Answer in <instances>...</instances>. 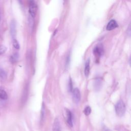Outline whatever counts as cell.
<instances>
[{
    "instance_id": "1",
    "label": "cell",
    "mask_w": 131,
    "mask_h": 131,
    "mask_svg": "<svg viewBox=\"0 0 131 131\" xmlns=\"http://www.w3.org/2000/svg\"><path fill=\"white\" fill-rule=\"evenodd\" d=\"M115 110L117 115L118 117L123 116L126 111V107L125 103L122 100H119L115 104Z\"/></svg>"
},
{
    "instance_id": "2",
    "label": "cell",
    "mask_w": 131,
    "mask_h": 131,
    "mask_svg": "<svg viewBox=\"0 0 131 131\" xmlns=\"http://www.w3.org/2000/svg\"><path fill=\"white\" fill-rule=\"evenodd\" d=\"M103 48L101 45H98L94 48L93 53L97 62L99 61L100 57L103 55Z\"/></svg>"
},
{
    "instance_id": "3",
    "label": "cell",
    "mask_w": 131,
    "mask_h": 131,
    "mask_svg": "<svg viewBox=\"0 0 131 131\" xmlns=\"http://www.w3.org/2000/svg\"><path fill=\"white\" fill-rule=\"evenodd\" d=\"M29 10L30 15L32 17H34L37 12V6L34 0H29Z\"/></svg>"
},
{
    "instance_id": "4",
    "label": "cell",
    "mask_w": 131,
    "mask_h": 131,
    "mask_svg": "<svg viewBox=\"0 0 131 131\" xmlns=\"http://www.w3.org/2000/svg\"><path fill=\"white\" fill-rule=\"evenodd\" d=\"M73 100L75 103H78L80 100L81 94L78 88H75L73 90Z\"/></svg>"
},
{
    "instance_id": "5",
    "label": "cell",
    "mask_w": 131,
    "mask_h": 131,
    "mask_svg": "<svg viewBox=\"0 0 131 131\" xmlns=\"http://www.w3.org/2000/svg\"><path fill=\"white\" fill-rule=\"evenodd\" d=\"M118 24L116 22V21L114 19H112L107 23L106 27V29L108 31H111L116 29L118 27Z\"/></svg>"
},
{
    "instance_id": "6",
    "label": "cell",
    "mask_w": 131,
    "mask_h": 131,
    "mask_svg": "<svg viewBox=\"0 0 131 131\" xmlns=\"http://www.w3.org/2000/svg\"><path fill=\"white\" fill-rule=\"evenodd\" d=\"M10 31L11 36L13 39H15L16 34V27L15 21L13 20L11 22L10 26Z\"/></svg>"
},
{
    "instance_id": "7",
    "label": "cell",
    "mask_w": 131,
    "mask_h": 131,
    "mask_svg": "<svg viewBox=\"0 0 131 131\" xmlns=\"http://www.w3.org/2000/svg\"><path fill=\"white\" fill-rule=\"evenodd\" d=\"M66 115H67V121L68 124L71 126H73V117H72V114L71 112L68 110L66 109Z\"/></svg>"
},
{
    "instance_id": "8",
    "label": "cell",
    "mask_w": 131,
    "mask_h": 131,
    "mask_svg": "<svg viewBox=\"0 0 131 131\" xmlns=\"http://www.w3.org/2000/svg\"><path fill=\"white\" fill-rule=\"evenodd\" d=\"M53 131H61L60 124L58 118H56L54 120L53 125Z\"/></svg>"
},
{
    "instance_id": "9",
    "label": "cell",
    "mask_w": 131,
    "mask_h": 131,
    "mask_svg": "<svg viewBox=\"0 0 131 131\" xmlns=\"http://www.w3.org/2000/svg\"><path fill=\"white\" fill-rule=\"evenodd\" d=\"M90 59H88L85 63V68H84V74L86 77H88L90 73Z\"/></svg>"
},
{
    "instance_id": "10",
    "label": "cell",
    "mask_w": 131,
    "mask_h": 131,
    "mask_svg": "<svg viewBox=\"0 0 131 131\" xmlns=\"http://www.w3.org/2000/svg\"><path fill=\"white\" fill-rule=\"evenodd\" d=\"M8 98V95L6 91L4 90L0 89V98L3 100H6Z\"/></svg>"
},
{
    "instance_id": "11",
    "label": "cell",
    "mask_w": 131,
    "mask_h": 131,
    "mask_svg": "<svg viewBox=\"0 0 131 131\" xmlns=\"http://www.w3.org/2000/svg\"><path fill=\"white\" fill-rule=\"evenodd\" d=\"M83 113L86 116H89L91 113V107L89 106H87L86 107H85L84 111H83Z\"/></svg>"
},
{
    "instance_id": "12",
    "label": "cell",
    "mask_w": 131,
    "mask_h": 131,
    "mask_svg": "<svg viewBox=\"0 0 131 131\" xmlns=\"http://www.w3.org/2000/svg\"><path fill=\"white\" fill-rule=\"evenodd\" d=\"M18 54L16 53H14L10 57V60L12 62H15L17 59H18Z\"/></svg>"
},
{
    "instance_id": "13",
    "label": "cell",
    "mask_w": 131,
    "mask_h": 131,
    "mask_svg": "<svg viewBox=\"0 0 131 131\" xmlns=\"http://www.w3.org/2000/svg\"><path fill=\"white\" fill-rule=\"evenodd\" d=\"M68 89H69V91L70 92H71L73 91V82H72V79L71 77H70L69 80Z\"/></svg>"
},
{
    "instance_id": "14",
    "label": "cell",
    "mask_w": 131,
    "mask_h": 131,
    "mask_svg": "<svg viewBox=\"0 0 131 131\" xmlns=\"http://www.w3.org/2000/svg\"><path fill=\"white\" fill-rule=\"evenodd\" d=\"M6 76L7 75L5 71L3 69L0 68V78L4 79L6 77Z\"/></svg>"
},
{
    "instance_id": "15",
    "label": "cell",
    "mask_w": 131,
    "mask_h": 131,
    "mask_svg": "<svg viewBox=\"0 0 131 131\" xmlns=\"http://www.w3.org/2000/svg\"><path fill=\"white\" fill-rule=\"evenodd\" d=\"M101 84H102V82H101V81L100 79H96V82H95L96 88L98 89L100 88L101 86Z\"/></svg>"
},
{
    "instance_id": "16",
    "label": "cell",
    "mask_w": 131,
    "mask_h": 131,
    "mask_svg": "<svg viewBox=\"0 0 131 131\" xmlns=\"http://www.w3.org/2000/svg\"><path fill=\"white\" fill-rule=\"evenodd\" d=\"M13 47L16 49H19V43L18 42V41H17L16 39H13Z\"/></svg>"
},
{
    "instance_id": "17",
    "label": "cell",
    "mask_w": 131,
    "mask_h": 131,
    "mask_svg": "<svg viewBox=\"0 0 131 131\" xmlns=\"http://www.w3.org/2000/svg\"><path fill=\"white\" fill-rule=\"evenodd\" d=\"M7 50V48L4 46H0V55L4 53Z\"/></svg>"
},
{
    "instance_id": "18",
    "label": "cell",
    "mask_w": 131,
    "mask_h": 131,
    "mask_svg": "<svg viewBox=\"0 0 131 131\" xmlns=\"http://www.w3.org/2000/svg\"><path fill=\"white\" fill-rule=\"evenodd\" d=\"M127 33L128 36H131V25H130L128 28Z\"/></svg>"
},
{
    "instance_id": "19",
    "label": "cell",
    "mask_w": 131,
    "mask_h": 131,
    "mask_svg": "<svg viewBox=\"0 0 131 131\" xmlns=\"http://www.w3.org/2000/svg\"><path fill=\"white\" fill-rule=\"evenodd\" d=\"M70 56H68L67 58V60H66V67H68V65L70 63Z\"/></svg>"
},
{
    "instance_id": "20",
    "label": "cell",
    "mask_w": 131,
    "mask_h": 131,
    "mask_svg": "<svg viewBox=\"0 0 131 131\" xmlns=\"http://www.w3.org/2000/svg\"><path fill=\"white\" fill-rule=\"evenodd\" d=\"M103 131H112L110 129H109L108 128H107L105 126H103Z\"/></svg>"
},
{
    "instance_id": "21",
    "label": "cell",
    "mask_w": 131,
    "mask_h": 131,
    "mask_svg": "<svg viewBox=\"0 0 131 131\" xmlns=\"http://www.w3.org/2000/svg\"><path fill=\"white\" fill-rule=\"evenodd\" d=\"M129 66L131 67V56L129 58Z\"/></svg>"
}]
</instances>
